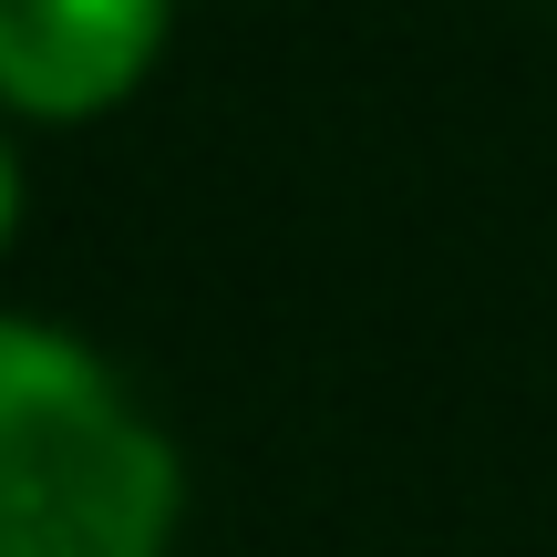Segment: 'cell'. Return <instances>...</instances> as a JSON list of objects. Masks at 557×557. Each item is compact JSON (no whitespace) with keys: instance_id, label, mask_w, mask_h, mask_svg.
<instances>
[{"instance_id":"obj_2","label":"cell","mask_w":557,"mask_h":557,"mask_svg":"<svg viewBox=\"0 0 557 557\" xmlns=\"http://www.w3.org/2000/svg\"><path fill=\"white\" fill-rule=\"evenodd\" d=\"M165 0H0V94L21 114H94L156 62Z\"/></svg>"},{"instance_id":"obj_3","label":"cell","mask_w":557,"mask_h":557,"mask_svg":"<svg viewBox=\"0 0 557 557\" xmlns=\"http://www.w3.org/2000/svg\"><path fill=\"white\" fill-rule=\"evenodd\" d=\"M0 227H11V156H0Z\"/></svg>"},{"instance_id":"obj_1","label":"cell","mask_w":557,"mask_h":557,"mask_svg":"<svg viewBox=\"0 0 557 557\" xmlns=\"http://www.w3.org/2000/svg\"><path fill=\"white\" fill-rule=\"evenodd\" d=\"M176 465L145 413L52 331L0 320V557H156Z\"/></svg>"}]
</instances>
